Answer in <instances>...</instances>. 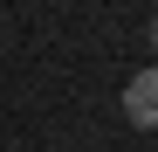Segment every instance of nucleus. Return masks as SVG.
<instances>
[{
  "label": "nucleus",
  "instance_id": "1",
  "mask_svg": "<svg viewBox=\"0 0 158 152\" xmlns=\"http://www.w3.org/2000/svg\"><path fill=\"white\" fill-rule=\"evenodd\" d=\"M124 118L138 124V132H158V62L124 83Z\"/></svg>",
  "mask_w": 158,
  "mask_h": 152
},
{
  "label": "nucleus",
  "instance_id": "2",
  "mask_svg": "<svg viewBox=\"0 0 158 152\" xmlns=\"http://www.w3.org/2000/svg\"><path fill=\"white\" fill-rule=\"evenodd\" d=\"M151 62H158V14H151Z\"/></svg>",
  "mask_w": 158,
  "mask_h": 152
}]
</instances>
